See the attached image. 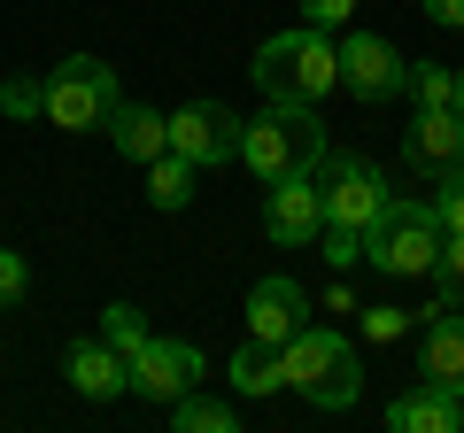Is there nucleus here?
<instances>
[{
    "label": "nucleus",
    "mask_w": 464,
    "mask_h": 433,
    "mask_svg": "<svg viewBox=\"0 0 464 433\" xmlns=\"http://www.w3.org/2000/svg\"><path fill=\"white\" fill-rule=\"evenodd\" d=\"M256 85L264 101H295V109H317V101L341 85V54L317 24H295V32H271L256 47Z\"/></svg>",
    "instance_id": "1"
},
{
    "label": "nucleus",
    "mask_w": 464,
    "mask_h": 433,
    "mask_svg": "<svg viewBox=\"0 0 464 433\" xmlns=\"http://www.w3.org/2000/svg\"><path fill=\"white\" fill-rule=\"evenodd\" d=\"M109 148L132 155V163H155V155L170 148V117L140 109V101H116V109H109Z\"/></svg>",
    "instance_id": "16"
},
{
    "label": "nucleus",
    "mask_w": 464,
    "mask_h": 433,
    "mask_svg": "<svg viewBox=\"0 0 464 433\" xmlns=\"http://www.w3.org/2000/svg\"><path fill=\"white\" fill-rule=\"evenodd\" d=\"M402 163H411V170L464 163V117H457V109H418V124L402 132Z\"/></svg>",
    "instance_id": "13"
},
{
    "label": "nucleus",
    "mask_w": 464,
    "mask_h": 433,
    "mask_svg": "<svg viewBox=\"0 0 464 433\" xmlns=\"http://www.w3.org/2000/svg\"><path fill=\"white\" fill-rule=\"evenodd\" d=\"M116 70L101 63V54H70V63L47 70V124L54 132H101L116 109Z\"/></svg>",
    "instance_id": "6"
},
{
    "label": "nucleus",
    "mask_w": 464,
    "mask_h": 433,
    "mask_svg": "<svg viewBox=\"0 0 464 433\" xmlns=\"http://www.w3.org/2000/svg\"><path fill=\"white\" fill-rule=\"evenodd\" d=\"M310 325V294H302L286 271H271V279L248 286V341H271V349H286V341Z\"/></svg>",
    "instance_id": "12"
},
{
    "label": "nucleus",
    "mask_w": 464,
    "mask_h": 433,
    "mask_svg": "<svg viewBox=\"0 0 464 433\" xmlns=\"http://www.w3.org/2000/svg\"><path fill=\"white\" fill-rule=\"evenodd\" d=\"M0 109L8 117H47V78H8L0 85Z\"/></svg>",
    "instance_id": "24"
},
{
    "label": "nucleus",
    "mask_w": 464,
    "mask_h": 433,
    "mask_svg": "<svg viewBox=\"0 0 464 433\" xmlns=\"http://www.w3.org/2000/svg\"><path fill=\"white\" fill-rule=\"evenodd\" d=\"M317 240H325V264L333 271H348L356 255H364V240H356V233H317Z\"/></svg>",
    "instance_id": "28"
},
{
    "label": "nucleus",
    "mask_w": 464,
    "mask_h": 433,
    "mask_svg": "<svg viewBox=\"0 0 464 433\" xmlns=\"http://www.w3.org/2000/svg\"><path fill=\"white\" fill-rule=\"evenodd\" d=\"M418 356H426V380L449 387V395H464V310H433L426 333H418Z\"/></svg>",
    "instance_id": "14"
},
{
    "label": "nucleus",
    "mask_w": 464,
    "mask_h": 433,
    "mask_svg": "<svg viewBox=\"0 0 464 433\" xmlns=\"http://www.w3.org/2000/svg\"><path fill=\"white\" fill-rule=\"evenodd\" d=\"M325 124H317V109H295V101H271L264 117H248V132H240V163L256 170V178H286V170H317V155H325Z\"/></svg>",
    "instance_id": "3"
},
{
    "label": "nucleus",
    "mask_w": 464,
    "mask_h": 433,
    "mask_svg": "<svg viewBox=\"0 0 464 433\" xmlns=\"http://www.w3.org/2000/svg\"><path fill=\"white\" fill-rule=\"evenodd\" d=\"M24 294H32V271H24V255L0 248V310H24Z\"/></svg>",
    "instance_id": "25"
},
{
    "label": "nucleus",
    "mask_w": 464,
    "mask_h": 433,
    "mask_svg": "<svg viewBox=\"0 0 464 433\" xmlns=\"http://www.w3.org/2000/svg\"><path fill=\"white\" fill-rule=\"evenodd\" d=\"M433 24H449V32H464V0H418Z\"/></svg>",
    "instance_id": "29"
},
{
    "label": "nucleus",
    "mask_w": 464,
    "mask_h": 433,
    "mask_svg": "<svg viewBox=\"0 0 464 433\" xmlns=\"http://www.w3.org/2000/svg\"><path fill=\"white\" fill-rule=\"evenodd\" d=\"M279 364H286V387H295L302 402H317V410H348V402L364 395L356 341L333 333V325H302V333L279 349Z\"/></svg>",
    "instance_id": "2"
},
{
    "label": "nucleus",
    "mask_w": 464,
    "mask_h": 433,
    "mask_svg": "<svg viewBox=\"0 0 464 433\" xmlns=\"http://www.w3.org/2000/svg\"><path fill=\"white\" fill-rule=\"evenodd\" d=\"M148 201H155V209H186V201H194V163L163 148L148 163Z\"/></svg>",
    "instance_id": "18"
},
{
    "label": "nucleus",
    "mask_w": 464,
    "mask_h": 433,
    "mask_svg": "<svg viewBox=\"0 0 464 433\" xmlns=\"http://www.w3.org/2000/svg\"><path fill=\"white\" fill-rule=\"evenodd\" d=\"M101 341L124 349V356H140V349H148V317H140L132 302H109V310H101Z\"/></svg>",
    "instance_id": "20"
},
{
    "label": "nucleus",
    "mask_w": 464,
    "mask_h": 433,
    "mask_svg": "<svg viewBox=\"0 0 464 433\" xmlns=\"http://www.w3.org/2000/svg\"><path fill=\"white\" fill-rule=\"evenodd\" d=\"M63 380L78 387L85 402H116V395H132V356L109 349L101 333H85V341H70V349H63Z\"/></svg>",
    "instance_id": "11"
},
{
    "label": "nucleus",
    "mask_w": 464,
    "mask_h": 433,
    "mask_svg": "<svg viewBox=\"0 0 464 433\" xmlns=\"http://www.w3.org/2000/svg\"><path fill=\"white\" fill-rule=\"evenodd\" d=\"M302 24H317V32H341V24H356V0H302Z\"/></svg>",
    "instance_id": "27"
},
{
    "label": "nucleus",
    "mask_w": 464,
    "mask_h": 433,
    "mask_svg": "<svg viewBox=\"0 0 464 433\" xmlns=\"http://www.w3.org/2000/svg\"><path fill=\"white\" fill-rule=\"evenodd\" d=\"M264 233L279 248H310L325 233V186H317V170H286V178L264 186Z\"/></svg>",
    "instance_id": "8"
},
{
    "label": "nucleus",
    "mask_w": 464,
    "mask_h": 433,
    "mask_svg": "<svg viewBox=\"0 0 464 433\" xmlns=\"http://www.w3.org/2000/svg\"><path fill=\"white\" fill-rule=\"evenodd\" d=\"M333 54H341V85H348L356 101H395L402 85H411L402 47H395V39H380V32H348Z\"/></svg>",
    "instance_id": "9"
},
{
    "label": "nucleus",
    "mask_w": 464,
    "mask_h": 433,
    "mask_svg": "<svg viewBox=\"0 0 464 433\" xmlns=\"http://www.w3.org/2000/svg\"><path fill=\"white\" fill-rule=\"evenodd\" d=\"M433 286H441L449 310H464V233L441 240V264H433Z\"/></svg>",
    "instance_id": "22"
},
{
    "label": "nucleus",
    "mask_w": 464,
    "mask_h": 433,
    "mask_svg": "<svg viewBox=\"0 0 464 433\" xmlns=\"http://www.w3.org/2000/svg\"><path fill=\"white\" fill-rule=\"evenodd\" d=\"M402 333H411V310H395V302L364 310V341H402Z\"/></svg>",
    "instance_id": "26"
},
{
    "label": "nucleus",
    "mask_w": 464,
    "mask_h": 433,
    "mask_svg": "<svg viewBox=\"0 0 464 433\" xmlns=\"http://www.w3.org/2000/svg\"><path fill=\"white\" fill-rule=\"evenodd\" d=\"M387 426H395V433H464V395L418 380V395L387 402Z\"/></svg>",
    "instance_id": "15"
},
{
    "label": "nucleus",
    "mask_w": 464,
    "mask_h": 433,
    "mask_svg": "<svg viewBox=\"0 0 464 433\" xmlns=\"http://www.w3.org/2000/svg\"><path fill=\"white\" fill-rule=\"evenodd\" d=\"M402 93H411L418 109H449V101H457V70H449V63H418Z\"/></svg>",
    "instance_id": "21"
},
{
    "label": "nucleus",
    "mask_w": 464,
    "mask_h": 433,
    "mask_svg": "<svg viewBox=\"0 0 464 433\" xmlns=\"http://www.w3.org/2000/svg\"><path fill=\"white\" fill-rule=\"evenodd\" d=\"M449 109H457V117H464V70H457V101H449Z\"/></svg>",
    "instance_id": "30"
},
{
    "label": "nucleus",
    "mask_w": 464,
    "mask_h": 433,
    "mask_svg": "<svg viewBox=\"0 0 464 433\" xmlns=\"http://www.w3.org/2000/svg\"><path fill=\"white\" fill-rule=\"evenodd\" d=\"M441 178V194H433V216H441V233H464V163L433 170Z\"/></svg>",
    "instance_id": "23"
},
{
    "label": "nucleus",
    "mask_w": 464,
    "mask_h": 433,
    "mask_svg": "<svg viewBox=\"0 0 464 433\" xmlns=\"http://www.w3.org/2000/svg\"><path fill=\"white\" fill-rule=\"evenodd\" d=\"M317 186H325V233H356L364 240L372 225H380V209H387L380 163H364V155H348V148H325L317 155Z\"/></svg>",
    "instance_id": "5"
},
{
    "label": "nucleus",
    "mask_w": 464,
    "mask_h": 433,
    "mask_svg": "<svg viewBox=\"0 0 464 433\" xmlns=\"http://www.w3.org/2000/svg\"><path fill=\"white\" fill-rule=\"evenodd\" d=\"M271 387H286V364L271 341H248V349L232 356V395H271Z\"/></svg>",
    "instance_id": "17"
},
{
    "label": "nucleus",
    "mask_w": 464,
    "mask_h": 433,
    "mask_svg": "<svg viewBox=\"0 0 464 433\" xmlns=\"http://www.w3.org/2000/svg\"><path fill=\"white\" fill-rule=\"evenodd\" d=\"M201 371H209V364H201L194 341L148 333V349L132 356V395H148V402H163V410H170L179 395H194V387H201Z\"/></svg>",
    "instance_id": "10"
},
{
    "label": "nucleus",
    "mask_w": 464,
    "mask_h": 433,
    "mask_svg": "<svg viewBox=\"0 0 464 433\" xmlns=\"http://www.w3.org/2000/svg\"><path fill=\"white\" fill-rule=\"evenodd\" d=\"M441 216H433V201H395L387 194V209H380V225L364 233V255L387 271V279H418V271H433L441 264Z\"/></svg>",
    "instance_id": "4"
},
{
    "label": "nucleus",
    "mask_w": 464,
    "mask_h": 433,
    "mask_svg": "<svg viewBox=\"0 0 464 433\" xmlns=\"http://www.w3.org/2000/svg\"><path fill=\"white\" fill-rule=\"evenodd\" d=\"M240 132H248V117H232L225 101H186V109H170V155H186L194 170L240 163Z\"/></svg>",
    "instance_id": "7"
},
{
    "label": "nucleus",
    "mask_w": 464,
    "mask_h": 433,
    "mask_svg": "<svg viewBox=\"0 0 464 433\" xmlns=\"http://www.w3.org/2000/svg\"><path fill=\"white\" fill-rule=\"evenodd\" d=\"M170 426H179V433H232V402H217V395L194 387V395L170 402Z\"/></svg>",
    "instance_id": "19"
}]
</instances>
